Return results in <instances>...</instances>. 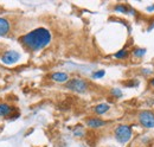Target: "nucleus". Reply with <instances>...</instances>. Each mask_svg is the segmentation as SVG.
Here are the masks:
<instances>
[{
    "instance_id": "17",
    "label": "nucleus",
    "mask_w": 154,
    "mask_h": 147,
    "mask_svg": "<svg viewBox=\"0 0 154 147\" xmlns=\"http://www.w3.org/2000/svg\"><path fill=\"white\" fill-rule=\"evenodd\" d=\"M142 73L145 74L146 76H148V75H151V74H152V70H151V69H143V70H142Z\"/></svg>"
},
{
    "instance_id": "5",
    "label": "nucleus",
    "mask_w": 154,
    "mask_h": 147,
    "mask_svg": "<svg viewBox=\"0 0 154 147\" xmlns=\"http://www.w3.org/2000/svg\"><path fill=\"white\" fill-rule=\"evenodd\" d=\"M20 59V54L14 51V50H10V51H6L1 61L5 63V64H14L17 63Z\"/></svg>"
},
{
    "instance_id": "1",
    "label": "nucleus",
    "mask_w": 154,
    "mask_h": 147,
    "mask_svg": "<svg viewBox=\"0 0 154 147\" xmlns=\"http://www.w3.org/2000/svg\"><path fill=\"white\" fill-rule=\"evenodd\" d=\"M51 42V33L45 27H38L20 38V43L30 51H39Z\"/></svg>"
},
{
    "instance_id": "4",
    "label": "nucleus",
    "mask_w": 154,
    "mask_h": 147,
    "mask_svg": "<svg viewBox=\"0 0 154 147\" xmlns=\"http://www.w3.org/2000/svg\"><path fill=\"white\" fill-rule=\"evenodd\" d=\"M139 124L147 129L154 128V113L151 110H142L137 115Z\"/></svg>"
},
{
    "instance_id": "11",
    "label": "nucleus",
    "mask_w": 154,
    "mask_h": 147,
    "mask_svg": "<svg viewBox=\"0 0 154 147\" xmlns=\"http://www.w3.org/2000/svg\"><path fill=\"white\" fill-rule=\"evenodd\" d=\"M12 107H10L8 105H5V103H0V116L2 117H6L8 115H11L12 113Z\"/></svg>"
},
{
    "instance_id": "10",
    "label": "nucleus",
    "mask_w": 154,
    "mask_h": 147,
    "mask_svg": "<svg viewBox=\"0 0 154 147\" xmlns=\"http://www.w3.org/2000/svg\"><path fill=\"white\" fill-rule=\"evenodd\" d=\"M110 109V106L109 105H107V103H100V105H97L96 107H95V113H96L97 115H103V114H106L108 110Z\"/></svg>"
},
{
    "instance_id": "8",
    "label": "nucleus",
    "mask_w": 154,
    "mask_h": 147,
    "mask_svg": "<svg viewBox=\"0 0 154 147\" xmlns=\"http://www.w3.org/2000/svg\"><path fill=\"white\" fill-rule=\"evenodd\" d=\"M51 80L55 82H58V83H65L69 81V75L66 73L57 71V73H54L51 75Z\"/></svg>"
},
{
    "instance_id": "3",
    "label": "nucleus",
    "mask_w": 154,
    "mask_h": 147,
    "mask_svg": "<svg viewBox=\"0 0 154 147\" xmlns=\"http://www.w3.org/2000/svg\"><path fill=\"white\" fill-rule=\"evenodd\" d=\"M65 87L71 90V92H78V94H83L88 90L89 88V84L85 80H82V78H71L66 82Z\"/></svg>"
},
{
    "instance_id": "18",
    "label": "nucleus",
    "mask_w": 154,
    "mask_h": 147,
    "mask_svg": "<svg viewBox=\"0 0 154 147\" xmlns=\"http://www.w3.org/2000/svg\"><path fill=\"white\" fill-rule=\"evenodd\" d=\"M146 10H147V12H154V5H152V6H148Z\"/></svg>"
},
{
    "instance_id": "19",
    "label": "nucleus",
    "mask_w": 154,
    "mask_h": 147,
    "mask_svg": "<svg viewBox=\"0 0 154 147\" xmlns=\"http://www.w3.org/2000/svg\"><path fill=\"white\" fill-rule=\"evenodd\" d=\"M149 86L154 89V77H152V78L149 80Z\"/></svg>"
},
{
    "instance_id": "2",
    "label": "nucleus",
    "mask_w": 154,
    "mask_h": 147,
    "mask_svg": "<svg viewBox=\"0 0 154 147\" xmlns=\"http://www.w3.org/2000/svg\"><path fill=\"white\" fill-rule=\"evenodd\" d=\"M114 135L120 144H126L132 139L133 130L129 125H119L114 130Z\"/></svg>"
},
{
    "instance_id": "15",
    "label": "nucleus",
    "mask_w": 154,
    "mask_h": 147,
    "mask_svg": "<svg viewBox=\"0 0 154 147\" xmlns=\"http://www.w3.org/2000/svg\"><path fill=\"white\" fill-rule=\"evenodd\" d=\"M110 94H112L114 97H116V99H119V97H121V96H122V92H121L120 89H117V88H114V89H112Z\"/></svg>"
},
{
    "instance_id": "13",
    "label": "nucleus",
    "mask_w": 154,
    "mask_h": 147,
    "mask_svg": "<svg viewBox=\"0 0 154 147\" xmlns=\"http://www.w3.org/2000/svg\"><path fill=\"white\" fill-rule=\"evenodd\" d=\"M146 52H147V50L145 48H134V50L132 51V55L136 58H142L146 55Z\"/></svg>"
},
{
    "instance_id": "9",
    "label": "nucleus",
    "mask_w": 154,
    "mask_h": 147,
    "mask_svg": "<svg viewBox=\"0 0 154 147\" xmlns=\"http://www.w3.org/2000/svg\"><path fill=\"white\" fill-rule=\"evenodd\" d=\"M11 30V24L7 19L0 17V36H6Z\"/></svg>"
},
{
    "instance_id": "12",
    "label": "nucleus",
    "mask_w": 154,
    "mask_h": 147,
    "mask_svg": "<svg viewBox=\"0 0 154 147\" xmlns=\"http://www.w3.org/2000/svg\"><path fill=\"white\" fill-rule=\"evenodd\" d=\"M128 57H129V51L127 48L121 49L120 51H117L114 55V58H116V59H127Z\"/></svg>"
},
{
    "instance_id": "14",
    "label": "nucleus",
    "mask_w": 154,
    "mask_h": 147,
    "mask_svg": "<svg viewBox=\"0 0 154 147\" xmlns=\"http://www.w3.org/2000/svg\"><path fill=\"white\" fill-rule=\"evenodd\" d=\"M106 75V71L104 70H98V71H95V73H93V78H102L103 76Z\"/></svg>"
},
{
    "instance_id": "6",
    "label": "nucleus",
    "mask_w": 154,
    "mask_h": 147,
    "mask_svg": "<svg viewBox=\"0 0 154 147\" xmlns=\"http://www.w3.org/2000/svg\"><path fill=\"white\" fill-rule=\"evenodd\" d=\"M116 12H120V13H123V14H128V16H132L135 17L136 16V11H135L133 7H129L127 5H123V4H120V5H116L114 7Z\"/></svg>"
},
{
    "instance_id": "16",
    "label": "nucleus",
    "mask_w": 154,
    "mask_h": 147,
    "mask_svg": "<svg viewBox=\"0 0 154 147\" xmlns=\"http://www.w3.org/2000/svg\"><path fill=\"white\" fill-rule=\"evenodd\" d=\"M74 135L75 136H83L84 135V130H83V128H76L75 130H74Z\"/></svg>"
},
{
    "instance_id": "7",
    "label": "nucleus",
    "mask_w": 154,
    "mask_h": 147,
    "mask_svg": "<svg viewBox=\"0 0 154 147\" xmlns=\"http://www.w3.org/2000/svg\"><path fill=\"white\" fill-rule=\"evenodd\" d=\"M87 126L88 127H90V128H101V127H103V126H106L107 125V122L104 121V120H102V119H98V117H90V119H88L87 120Z\"/></svg>"
}]
</instances>
